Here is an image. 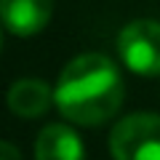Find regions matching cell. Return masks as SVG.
<instances>
[{
  "instance_id": "6",
  "label": "cell",
  "mask_w": 160,
  "mask_h": 160,
  "mask_svg": "<svg viewBox=\"0 0 160 160\" xmlns=\"http://www.w3.org/2000/svg\"><path fill=\"white\" fill-rule=\"evenodd\" d=\"M56 102L51 86L38 78H22L8 88V107L19 118H40Z\"/></svg>"
},
{
  "instance_id": "1",
  "label": "cell",
  "mask_w": 160,
  "mask_h": 160,
  "mask_svg": "<svg viewBox=\"0 0 160 160\" xmlns=\"http://www.w3.org/2000/svg\"><path fill=\"white\" fill-rule=\"evenodd\" d=\"M123 78L104 53H80L59 75L56 107L75 126H102L123 104Z\"/></svg>"
},
{
  "instance_id": "5",
  "label": "cell",
  "mask_w": 160,
  "mask_h": 160,
  "mask_svg": "<svg viewBox=\"0 0 160 160\" xmlns=\"http://www.w3.org/2000/svg\"><path fill=\"white\" fill-rule=\"evenodd\" d=\"M35 160H86V147L69 126L53 123L40 131L35 142Z\"/></svg>"
},
{
  "instance_id": "7",
  "label": "cell",
  "mask_w": 160,
  "mask_h": 160,
  "mask_svg": "<svg viewBox=\"0 0 160 160\" xmlns=\"http://www.w3.org/2000/svg\"><path fill=\"white\" fill-rule=\"evenodd\" d=\"M0 160H24V158H22V152H19L13 144L0 142Z\"/></svg>"
},
{
  "instance_id": "4",
  "label": "cell",
  "mask_w": 160,
  "mask_h": 160,
  "mask_svg": "<svg viewBox=\"0 0 160 160\" xmlns=\"http://www.w3.org/2000/svg\"><path fill=\"white\" fill-rule=\"evenodd\" d=\"M53 0H0V22L19 38H32L51 22Z\"/></svg>"
},
{
  "instance_id": "2",
  "label": "cell",
  "mask_w": 160,
  "mask_h": 160,
  "mask_svg": "<svg viewBox=\"0 0 160 160\" xmlns=\"http://www.w3.org/2000/svg\"><path fill=\"white\" fill-rule=\"evenodd\" d=\"M109 152L115 160H160V115H128L109 133Z\"/></svg>"
},
{
  "instance_id": "3",
  "label": "cell",
  "mask_w": 160,
  "mask_h": 160,
  "mask_svg": "<svg viewBox=\"0 0 160 160\" xmlns=\"http://www.w3.org/2000/svg\"><path fill=\"white\" fill-rule=\"evenodd\" d=\"M118 53L131 72L136 75H160V22L139 19L120 29Z\"/></svg>"
}]
</instances>
